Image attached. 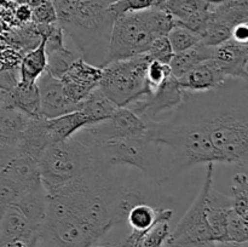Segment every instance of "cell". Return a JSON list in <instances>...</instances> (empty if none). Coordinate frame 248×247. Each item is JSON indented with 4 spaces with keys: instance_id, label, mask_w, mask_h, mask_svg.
Wrapping results in <instances>:
<instances>
[{
    "instance_id": "1",
    "label": "cell",
    "mask_w": 248,
    "mask_h": 247,
    "mask_svg": "<svg viewBox=\"0 0 248 247\" xmlns=\"http://www.w3.org/2000/svg\"><path fill=\"white\" fill-rule=\"evenodd\" d=\"M116 0H52L57 24L69 36L80 57L97 67L106 64Z\"/></svg>"
},
{
    "instance_id": "2",
    "label": "cell",
    "mask_w": 248,
    "mask_h": 247,
    "mask_svg": "<svg viewBox=\"0 0 248 247\" xmlns=\"http://www.w3.org/2000/svg\"><path fill=\"white\" fill-rule=\"evenodd\" d=\"M147 136L164 147L170 178L198 164L218 161L205 116L198 119H165L147 124Z\"/></svg>"
},
{
    "instance_id": "3",
    "label": "cell",
    "mask_w": 248,
    "mask_h": 247,
    "mask_svg": "<svg viewBox=\"0 0 248 247\" xmlns=\"http://www.w3.org/2000/svg\"><path fill=\"white\" fill-rule=\"evenodd\" d=\"M91 149L93 165L101 169L131 167L138 170L144 178L157 185L171 179L164 147L150 139L147 133L138 137L106 140L93 145Z\"/></svg>"
},
{
    "instance_id": "4",
    "label": "cell",
    "mask_w": 248,
    "mask_h": 247,
    "mask_svg": "<svg viewBox=\"0 0 248 247\" xmlns=\"http://www.w3.org/2000/svg\"><path fill=\"white\" fill-rule=\"evenodd\" d=\"M177 23L171 15L159 7L127 12L116 17L111 27L106 64L144 55L155 39L167 35Z\"/></svg>"
},
{
    "instance_id": "5",
    "label": "cell",
    "mask_w": 248,
    "mask_h": 247,
    "mask_svg": "<svg viewBox=\"0 0 248 247\" xmlns=\"http://www.w3.org/2000/svg\"><path fill=\"white\" fill-rule=\"evenodd\" d=\"M39 173L45 191L70 183L90 171L92 149L77 138L48 145L38 161Z\"/></svg>"
},
{
    "instance_id": "6",
    "label": "cell",
    "mask_w": 248,
    "mask_h": 247,
    "mask_svg": "<svg viewBox=\"0 0 248 247\" xmlns=\"http://www.w3.org/2000/svg\"><path fill=\"white\" fill-rule=\"evenodd\" d=\"M218 162L247 165L248 116L234 108L222 109L205 116Z\"/></svg>"
},
{
    "instance_id": "7",
    "label": "cell",
    "mask_w": 248,
    "mask_h": 247,
    "mask_svg": "<svg viewBox=\"0 0 248 247\" xmlns=\"http://www.w3.org/2000/svg\"><path fill=\"white\" fill-rule=\"evenodd\" d=\"M147 53L126 60L114 61L102 67L98 89L116 107H127L147 93Z\"/></svg>"
},
{
    "instance_id": "8",
    "label": "cell",
    "mask_w": 248,
    "mask_h": 247,
    "mask_svg": "<svg viewBox=\"0 0 248 247\" xmlns=\"http://www.w3.org/2000/svg\"><path fill=\"white\" fill-rule=\"evenodd\" d=\"M213 171L215 162L206 164L205 181L202 186L189 210L178 222L176 229L170 235L167 244L169 246L188 247L213 242L212 232L206 218V200L213 186Z\"/></svg>"
},
{
    "instance_id": "9",
    "label": "cell",
    "mask_w": 248,
    "mask_h": 247,
    "mask_svg": "<svg viewBox=\"0 0 248 247\" xmlns=\"http://www.w3.org/2000/svg\"><path fill=\"white\" fill-rule=\"evenodd\" d=\"M188 92L179 85L178 79L170 75L160 86L131 102L126 108L137 114L145 124L161 120V115L178 110L186 101Z\"/></svg>"
},
{
    "instance_id": "10",
    "label": "cell",
    "mask_w": 248,
    "mask_h": 247,
    "mask_svg": "<svg viewBox=\"0 0 248 247\" xmlns=\"http://www.w3.org/2000/svg\"><path fill=\"white\" fill-rule=\"evenodd\" d=\"M248 22V0H230L212 5L201 44L217 46L232 38L235 26Z\"/></svg>"
},
{
    "instance_id": "11",
    "label": "cell",
    "mask_w": 248,
    "mask_h": 247,
    "mask_svg": "<svg viewBox=\"0 0 248 247\" xmlns=\"http://www.w3.org/2000/svg\"><path fill=\"white\" fill-rule=\"evenodd\" d=\"M101 77V67L91 64L79 57L68 67L60 80L68 99L79 104L98 87Z\"/></svg>"
},
{
    "instance_id": "12",
    "label": "cell",
    "mask_w": 248,
    "mask_h": 247,
    "mask_svg": "<svg viewBox=\"0 0 248 247\" xmlns=\"http://www.w3.org/2000/svg\"><path fill=\"white\" fill-rule=\"evenodd\" d=\"M36 85L40 97V115L43 118H57L80 108V103H74L65 96L61 80L48 72L44 73L36 80Z\"/></svg>"
},
{
    "instance_id": "13",
    "label": "cell",
    "mask_w": 248,
    "mask_h": 247,
    "mask_svg": "<svg viewBox=\"0 0 248 247\" xmlns=\"http://www.w3.org/2000/svg\"><path fill=\"white\" fill-rule=\"evenodd\" d=\"M223 74L232 79L248 80V43L229 39L212 47V58Z\"/></svg>"
},
{
    "instance_id": "14",
    "label": "cell",
    "mask_w": 248,
    "mask_h": 247,
    "mask_svg": "<svg viewBox=\"0 0 248 247\" xmlns=\"http://www.w3.org/2000/svg\"><path fill=\"white\" fill-rule=\"evenodd\" d=\"M212 4L207 0H166L159 9L171 15L179 24L200 36L207 24Z\"/></svg>"
},
{
    "instance_id": "15",
    "label": "cell",
    "mask_w": 248,
    "mask_h": 247,
    "mask_svg": "<svg viewBox=\"0 0 248 247\" xmlns=\"http://www.w3.org/2000/svg\"><path fill=\"white\" fill-rule=\"evenodd\" d=\"M41 227L27 219L16 207L7 206L0 225V244L21 240L29 247H39L41 241Z\"/></svg>"
},
{
    "instance_id": "16",
    "label": "cell",
    "mask_w": 248,
    "mask_h": 247,
    "mask_svg": "<svg viewBox=\"0 0 248 247\" xmlns=\"http://www.w3.org/2000/svg\"><path fill=\"white\" fill-rule=\"evenodd\" d=\"M46 34V58H47V67L46 72L50 73L52 77L60 79L63 73L68 69L70 64L77 58L80 57L77 51H72L65 47L63 41V31L57 23L51 24L45 31Z\"/></svg>"
},
{
    "instance_id": "17",
    "label": "cell",
    "mask_w": 248,
    "mask_h": 247,
    "mask_svg": "<svg viewBox=\"0 0 248 247\" xmlns=\"http://www.w3.org/2000/svg\"><path fill=\"white\" fill-rule=\"evenodd\" d=\"M227 77L213 60L201 62L186 74L179 77L178 82L182 89L188 93L208 92L223 86Z\"/></svg>"
},
{
    "instance_id": "18",
    "label": "cell",
    "mask_w": 248,
    "mask_h": 247,
    "mask_svg": "<svg viewBox=\"0 0 248 247\" xmlns=\"http://www.w3.org/2000/svg\"><path fill=\"white\" fill-rule=\"evenodd\" d=\"M52 144L45 126V118H31L28 126L24 131L19 144L17 145V152L26 156L31 157L39 161L43 153L48 145Z\"/></svg>"
},
{
    "instance_id": "19",
    "label": "cell",
    "mask_w": 248,
    "mask_h": 247,
    "mask_svg": "<svg viewBox=\"0 0 248 247\" xmlns=\"http://www.w3.org/2000/svg\"><path fill=\"white\" fill-rule=\"evenodd\" d=\"M173 217V210L170 207L140 202L133 206L126 215L125 222L131 228V232H143L149 229L157 220H171Z\"/></svg>"
},
{
    "instance_id": "20",
    "label": "cell",
    "mask_w": 248,
    "mask_h": 247,
    "mask_svg": "<svg viewBox=\"0 0 248 247\" xmlns=\"http://www.w3.org/2000/svg\"><path fill=\"white\" fill-rule=\"evenodd\" d=\"M91 125L90 119L80 109L52 119H45V126L52 143L69 139L78 131Z\"/></svg>"
},
{
    "instance_id": "21",
    "label": "cell",
    "mask_w": 248,
    "mask_h": 247,
    "mask_svg": "<svg viewBox=\"0 0 248 247\" xmlns=\"http://www.w3.org/2000/svg\"><path fill=\"white\" fill-rule=\"evenodd\" d=\"M31 118L12 107L0 109V145L17 148Z\"/></svg>"
},
{
    "instance_id": "22",
    "label": "cell",
    "mask_w": 248,
    "mask_h": 247,
    "mask_svg": "<svg viewBox=\"0 0 248 247\" xmlns=\"http://www.w3.org/2000/svg\"><path fill=\"white\" fill-rule=\"evenodd\" d=\"M10 206L16 207L35 225H43L46 217V191L43 183L23 191Z\"/></svg>"
},
{
    "instance_id": "23",
    "label": "cell",
    "mask_w": 248,
    "mask_h": 247,
    "mask_svg": "<svg viewBox=\"0 0 248 247\" xmlns=\"http://www.w3.org/2000/svg\"><path fill=\"white\" fill-rule=\"evenodd\" d=\"M7 96L12 107L31 118H38L40 115V97L36 82L26 84L17 81L11 90H7Z\"/></svg>"
},
{
    "instance_id": "24",
    "label": "cell",
    "mask_w": 248,
    "mask_h": 247,
    "mask_svg": "<svg viewBox=\"0 0 248 247\" xmlns=\"http://www.w3.org/2000/svg\"><path fill=\"white\" fill-rule=\"evenodd\" d=\"M46 34H40V41L35 48L26 53L19 65V80L26 84H34L46 72Z\"/></svg>"
},
{
    "instance_id": "25",
    "label": "cell",
    "mask_w": 248,
    "mask_h": 247,
    "mask_svg": "<svg viewBox=\"0 0 248 247\" xmlns=\"http://www.w3.org/2000/svg\"><path fill=\"white\" fill-rule=\"evenodd\" d=\"M211 58H212V46L203 45L200 43L188 50L174 53L169 65L172 75L176 79H179L201 62Z\"/></svg>"
},
{
    "instance_id": "26",
    "label": "cell",
    "mask_w": 248,
    "mask_h": 247,
    "mask_svg": "<svg viewBox=\"0 0 248 247\" xmlns=\"http://www.w3.org/2000/svg\"><path fill=\"white\" fill-rule=\"evenodd\" d=\"M118 107L109 101L103 92L97 87L94 89L86 98L80 102V110L90 119L92 124H97L99 121L107 120L113 115Z\"/></svg>"
},
{
    "instance_id": "27",
    "label": "cell",
    "mask_w": 248,
    "mask_h": 247,
    "mask_svg": "<svg viewBox=\"0 0 248 247\" xmlns=\"http://www.w3.org/2000/svg\"><path fill=\"white\" fill-rule=\"evenodd\" d=\"M170 235V220L161 219L145 232H131L126 237L135 245V247H167Z\"/></svg>"
},
{
    "instance_id": "28",
    "label": "cell",
    "mask_w": 248,
    "mask_h": 247,
    "mask_svg": "<svg viewBox=\"0 0 248 247\" xmlns=\"http://www.w3.org/2000/svg\"><path fill=\"white\" fill-rule=\"evenodd\" d=\"M232 210L242 218L248 219V177L246 173L239 172L232 177Z\"/></svg>"
},
{
    "instance_id": "29",
    "label": "cell",
    "mask_w": 248,
    "mask_h": 247,
    "mask_svg": "<svg viewBox=\"0 0 248 247\" xmlns=\"http://www.w3.org/2000/svg\"><path fill=\"white\" fill-rule=\"evenodd\" d=\"M167 38H169V41L174 53L186 51L201 43V39L198 34L179 23H177L169 31Z\"/></svg>"
},
{
    "instance_id": "30",
    "label": "cell",
    "mask_w": 248,
    "mask_h": 247,
    "mask_svg": "<svg viewBox=\"0 0 248 247\" xmlns=\"http://www.w3.org/2000/svg\"><path fill=\"white\" fill-rule=\"evenodd\" d=\"M248 242V219L230 210L227 224V235L224 244H245Z\"/></svg>"
},
{
    "instance_id": "31",
    "label": "cell",
    "mask_w": 248,
    "mask_h": 247,
    "mask_svg": "<svg viewBox=\"0 0 248 247\" xmlns=\"http://www.w3.org/2000/svg\"><path fill=\"white\" fill-rule=\"evenodd\" d=\"M174 52L172 50L167 35H162L155 39L147 52V56L150 61H157L162 64H170Z\"/></svg>"
},
{
    "instance_id": "32",
    "label": "cell",
    "mask_w": 248,
    "mask_h": 247,
    "mask_svg": "<svg viewBox=\"0 0 248 247\" xmlns=\"http://www.w3.org/2000/svg\"><path fill=\"white\" fill-rule=\"evenodd\" d=\"M171 74L172 73L169 64H162L157 61H149L147 67V74H145L148 87L147 92L153 91L157 86H160Z\"/></svg>"
},
{
    "instance_id": "33",
    "label": "cell",
    "mask_w": 248,
    "mask_h": 247,
    "mask_svg": "<svg viewBox=\"0 0 248 247\" xmlns=\"http://www.w3.org/2000/svg\"><path fill=\"white\" fill-rule=\"evenodd\" d=\"M150 7H156V0H116L110 5L109 10L116 18L127 12L142 11Z\"/></svg>"
},
{
    "instance_id": "34",
    "label": "cell",
    "mask_w": 248,
    "mask_h": 247,
    "mask_svg": "<svg viewBox=\"0 0 248 247\" xmlns=\"http://www.w3.org/2000/svg\"><path fill=\"white\" fill-rule=\"evenodd\" d=\"M31 18L36 24H55L57 23V16L52 0H44L39 2L31 10Z\"/></svg>"
},
{
    "instance_id": "35",
    "label": "cell",
    "mask_w": 248,
    "mask_h": 247,
    "mask_svg": "<svg viewBox=\"0 0 248 247\" xmlns=\"http://www.w3.org/2000/svg\"><path fill=\"white\" fill-rule=\"evenodd\" d=\"M232 40L237 43H248V26L247 23H240L235 26L232 31Z\"/></svg>"
},
{
    "instance_id": "36",
    "label": "cell",
    "mask_w": 248,
    "mask_h": 247,
    "mask_svg": "<svg viewBox=\"0 0 248 247\" xmlns=\"http://www.w3.org/2000/svg\"><path fill=\"white\" fill-rule=\"evenodd\" d=\"M17 153L18 152H17L16 148L0 145V169L4 166L11 157H14Z\"/></svg>"
},
{
    "instance_id": "37",
    "label": "cell",
    "mask_w": 248,
    "mask_h": 247,
    "mask_svg": "<svg viewBox=\"0 0 248 247\" xmlns=\"http://www.w3.org/2000/svg\"><path fill=\"white\" fill-rule=\"evenodd\" d=\"M17 18L21 22H27L31 19V9L28 5H21L16 11Z\"/></svg>"
},
{
    "instance_id": "38",
    "label": "cell",
    "mask_w": 248,
    "mask_h": 247,
    "mask_svg": "<svg viewBox=\"0 0 248 247\" xmlns=\"http://www.w3.org/2000/svg\"><path fill=\"white\" fill-rule=\"evenodd\" d=\"M211 247H247V242H245V244H217V242H212Z\"/></svg>"
},
{
    "instance_id": "39",
    "label": "cell",
    "mask_w": 248,
    "mask_h": 247,
    "mask_svg": "<svg viewBox=\"0 0 248 247\" xmlns=\"http://www.w3.org/2000/svg\"><path fill=\"white\" fill-rule=\"evenodd\" d=\"M6 208H7V205H5V203L0 202V225H1L2 218H4L5 212H6Z\"/></svg>"
},
{
    "instance_id": "40",
    "label": "cell",
    "mask_w": 248,
    "mask_h": 247,
    "mask_svg": "<svg viewBox=\"0 0 248 247\" xmlns=\"http://www.w3.org/2000/svg\"><path fill=\"white\" fill-rule=\"evenodd\" d=\"M207 1L212 5H218V4H223V2L230 1V0H207Z\"/></svg>"
},
{
    "instance_id": "41",
    "label": "cell",
    "mask_w": 248,
    "mask_h": 247,
    "mask_svg": "<svg viewBox=\"0 0 248 247\" xmlns=\"http://www.w3.org/2000/svg\"><path fill=\"white\" fill-rule=\"evenodd\" d=\"M165 1H166V0H156V7H160V6H161V5L164 4Z\"/></svg>"
}]
</instances>
